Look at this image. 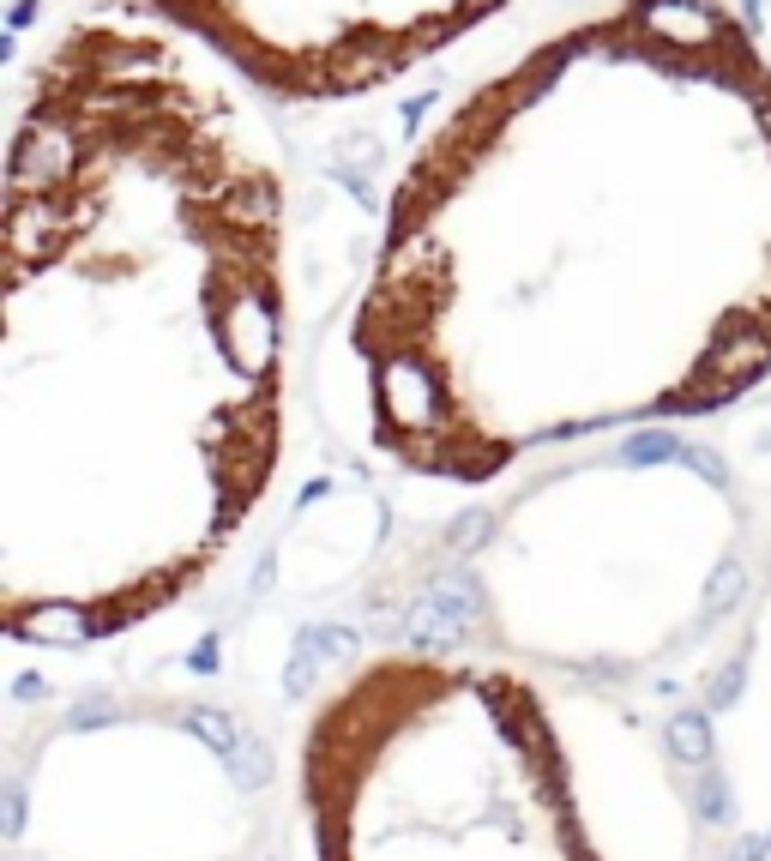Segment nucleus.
I'll return each instance as SVG.
<instances>
[{
  "mask_svg": "<svg viewBox=\"0 0 771 861\" xmlns=\"http://www.w3.org/2000/svg\"><path fill=\"white\" fill-rule=\"evenodd\" d=\"M700 813L705 820H730V790H723L718 771H705V783H700Z\"/></svg>",
  "mask_w": 771,
  "mask_h": 861,
  "instance_id": "0eeeda50",
  "label": "nucleus"
},
{
  "mask_svg": "<svg viewBox=\"0 0 771 861\" xmlns=\"http://www.w3.org/2000/svg\"><path fill=\"white\" fill-rule=\"evenodd\" d=\"M12 627L115 633L187 585L277 452L290 187L224 67L85 12L7 139Z\"/></svg>",
  "mask_w": 771,
  "mask_h": 861,
  "instance_id": "f03ea898",
  "label": "nucleus"
},
{
  "mask_svg": "<svg viewBox=\"0 0 771 861\" xmlns=\"http://www.w3.org/2000/svg\"><path fill=\"white\" fill-rule=\"evenodd\" d=\"M730 861H765V850H760V838H753V843H741V850H735Z\"/></svg>",
  "mask_w": 771,
  "mask_h": 861,
  "instance_id": "1a4fd4ad",
  "label": "nucleus"
},
{
  "mask_svg": "<svg viewBox=\"0 0 771 861\" xmlns=\"http://www.w3.org/2000/svg\"><path fill=\"white\" fill-rule=\"evenodd\" d=\"M187 723H193V730H199L205 741H212L217 753H235V741H242V735H235V723H230L217 705H193V717H187Z\"/></svg>",
  "mask_w": 771,
  "mask_h": 861,
  "instance_id": "39448f33",
  "label": "nucleus"
},
{
  "mask_svg": "<svg viewBox=\"0 0 771 861\" xmlns=\"http://www.w3.org/2000/svg\"><path fill=\"white\" fill-rule=\"evenodd\" d=\"M230 765H235V777H242V783H254V790H260L265 777H272V760H265V747H260L254 735H242V741H235Z\"/></svg>",
  "mask_w": 771,
  "mask_h": 861,
  "instance_id": "423d86ee",
  "label": "nucleus"
},
{
  "mask_svg": "<svg viewBox=\"0 0 771 861\" xmlns=\"http://www.w3.org/2000/svg\"><path fill=\"white\" fill-rule=\"evenodd\" d=\"M760 850H765V861H771V838H760Z\"/></svg>",
  "mask_w": 771,
  "mask_h": 861,
  "instance_id": "9d476101",
  "label": "nucleus"
},
{
  "mask_svg": "<svg viewBox=\"0 0 771 861\" xmlns=\"http://www.w3.org/2000/svg\"><path fill=\"white\" fill-rule=\"evenodd\" d=\"M25 831V795H19V783L7 790V838H19Z\"/></svg>",
  "mask_w": 771,
  "mask_h": 861,
  "instance_id": "6e6552de",
  "label": "nucleus"
},
{
  "mask_svg": "<svg viewBox=\"0 0 771 861\" xmlns=\"http://www.w3.org/2000/svg\"><path fill=\"white\" fill-rule=\"evenodd\" d=\"M670 747H675V760L705 765L711 760V723L705 717H675L670 723Z\"/></svg>",
  "mask_w": 771,
  "mask_h": 861,
  "instance_id": "20e7f679",
  "label": "nucleus"
},
{
  "mask_svg": "<svg viewBox=\"0 0 771 861\" xmlns=\"http://www.w3.org/2000/svg\"><path fill=\"white\" fill-rule=\"evenodd\" d=\"M224 72L284 102H355L447 55L507 0H139Z\"/></svg>",
  "mask_w": 771,
  "mask_h": 861,
  "instance_id": "7ed1b4c3",
  "label": "nucleus"
},
{
  "mask_svg": "<svg viewBox=\"0 0 771 861\" xmlns=\"http://www.w3.org/2000/svg\"><path fill=\"white\" fill-rule=\"evenodd\" d=\"M350 344L380 440L488 477L771 374V55L723 0H609L404 163Z\"/></svg>",
  "mask_w": 771,
  "mask_h": 861,
  "instance_id": "f257e3e1",
  "label": "nucleus"
}]
</instances>
